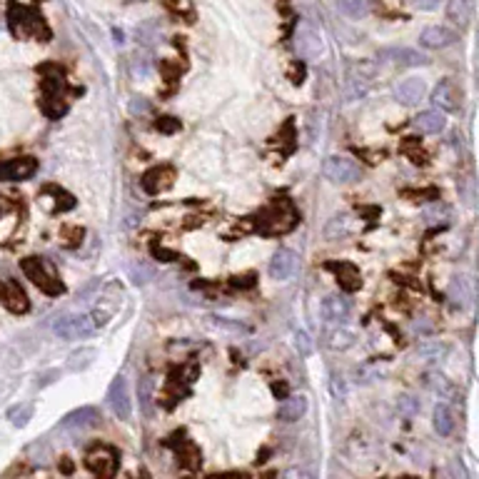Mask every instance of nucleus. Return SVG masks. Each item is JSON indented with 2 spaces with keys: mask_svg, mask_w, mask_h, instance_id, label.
I'll list each match as a JSON object with an SVG mask.
<instances>
[{
  "mask_svg": "<svg viewBox=\"0 0 479 479\" xmlns=\"http://www.w3.org/2000/svg\"><path fill=\"white\" fill-rule=\"evenodd\" d=\"M155 127L163 132H175V130H180V122L175 120V117H160V120L155 122Z\"/></svg>",
  "mask_w": 479,
  "mask_h": 479,
  "instance_id": "4c0bfd02",
  "label": "nucleus"
},
{
  "mask_svg": "<svg viewBox=\"0 0 479 479\" xmlns=\"http://www.w3.org/2000/svg\"><path fill=\"white\" fill-rule=\"evenodd\" d=\"M444 354H447V345L444 342H437V340H427V342H422L420 347H417V357L422 359H442Z\"/></svg>",
  "mask_w": 479,
  "mask_h": 479,
  "instance_id": "c85d7f7f",
  "label": "nucleus"
},
{
  "mask_svg": "<svg viewBox=\"0 0 479 479\" xmlns=\"http://www.w3.org/2000/svg\"><path fill=\"white\" fill-rule=\"evenodd\" d=\"M422 217H425V222H429V225H439V222H444L449 217V207L442 205V202H432L429 207H425Z\"/></svg>",
  "mask_w": 479,
  "mask_h": 479,
  "instance_id": "7c9ffc66",
  "label": "nucleus"
},
{
  "mask_svg": "<svg viewBox=\"0 0 479 479\" xmlns=\"http://www.w3.org/2000/svg\"><path fill=\"white\" fill-rule=\"evenodd\" d=\"M125 3H140V0H125Z\"/></svg>",
  "mask_w": 479,
  "mask_h": 479,
  "instance_id": "a19ab883",
  "label": "nucleus"
},
{
  "mask_svg": "<svg viewBox=\"0 0 479 479\" xmlns=\"http://www.w3.org/2000/svg\"><path fill=\"white\" fill-rule=\"evenodd\" d=\"M354 345V335L350 330H335L330 335V347L332 350H347Z\"/></svg>",
  "mask_w": 479,
  "mask_h": 479,
  "instance_id": "2f4dec72",
  "label": "nucleus"
},
{
  "mask_svg": "<svg viewBox=\"0 0 479 479\" xmlns=\"http://www.w3.org/2000/svg\"><path fill=\"white\" fill-rule=\"evenodd\" d=\"M425 93H427V85L425 80L420 78H407L395 85V98L402 105H417V103L425 100Z\"/></svg>",
  "mask_w": 479,
  "mask_h": 479,
  "instance_id": "ddd939ff",
  "label": "nucleus"
},
{
  "mask_svg": "<svg viewBox=\"0 0 479 479\" xmlns=\"http://www.w3.org/2000/svg\"><path fill=\"white\" fill-rule=\"evenodd\" d=\"M305 412H307V397L290 395V397H284V400L279 402L277 420H282V422H297L302 415H305Z\"/></svg>",
  "mask_w": 479,
  "mask_h": 479,
  "instance_id": "a211bd4d",
  "label": "nucleus"
},
{
  "mask_svg": "<svg viewBox=\"0 0 479 479\" xmlns=\"http://www.w3.org/2000/svg\"><path fill=\"white\" fill-rule=\"evenodd\" d=\"M350 310H352V302H350L345 295H327L325 302H322V315H325V320H330V322L345 320V317L350 315Z\"/></svg>",
  "mask_w": 479,
  "mask_h": 479,
  "instance_id": "f3484780",
  "label": "nucleus"
},
{
  "mask_svg": "<svg viewBox=\"0 0 479 479\" xmlns=\"http://www.w3.org/2000/svg\"><path fill=\"white\" fill-rule=\"evenodd\" d=\"M295 350L302 354V357H310L312 350H315V345H312L310 335L307 332H295Z\"/></svg>",
  "mask_w": 479,
  "mask_h": 479,
  "instance_id": "473e14b6",
  "label": "nucleus"
},
{
  "mask_svg": "<svg viewBox=\"0 0 479 479\" xmlns=\"http://www.w3.org/2000/svg\"><path fill=\"white\" fill-rule=\"evenodd\" d=\"M85 462H88V469L93 474H98V477H110V474H115V467H117V454L115 449L110 447H95L88 452V457H85Z\"/></svg>",
  "mask_w": 479,
  "mask_h": 479,
  "instance_id": "0eeeda50",
  "label": "nucleus"
},
{
  "mask_svg": "<svg viewBox=\"0 0 479 479\" xmlns=\"http://www.w3.org/2000/svg\"><path fill=\"white\" fill-rule=\"evenodd\" d=\"M8 420H11L13 427H25L28 422L33 420V405H28V402L13 405L11 410H8Z\"/></svg>",
  "mask_w": 479,
  "mask_h": 479,
  "instance_id": "c756f323",
  "label": "nucleus"
},
{
  "mask_svg": "<svg viewBox=\"0 0 479 479\" xmlns=\"http://www.w3.org/2000/svg\"><path fill=\"white\" fill-rule=\"evenodd\" d=\"M37 170V160L35 158H16V160H6L0 163V180L3 183H18V180H28L33 178Z\"/></svg>",
  "mask_w": 479,
  "mask_h": 479,
  "instance_id": "6e6552de",
  "label": "nucleus"
},
{
  "mask_svg": "<svg viewBox=\"0 0 479 479\" xmlns=\"http://www.w3.org/2000/svg\"><path fill=\"white\" fill-rule=\"evenodd\" d=\"M297 262H300L297 253H292V250H287V248H279L277 253L272 255V260H270V277L272 279L292 277L297 270Z\"/></svg>",
  "mask_w": 479,
  "mask_h": 479,
  "instance_id": "1a4fd4ad",
  "label": "nucleus"
},
{
  "mask_svg": "<svg viewBox=\"0 0 479 479\" xmlns=\"http://www.w3.org/2000/svg\"><path fill=\"white\" fill-rule=\"evenodd\" d=\"M95 327H98V322H95L93 315H65L55 320L53 330L63 340H83L93 335Z\"/></svg>",
  "mask_w": 479,
  "mask_h": 479,
  "instance_id": "7ed1b4c3",
  "label": "nucleus"
},
{
  "mask_svg": "<svg viewBox=\"0 0 479 479\" xmlns=\"http://www.w3.org/2000/svg\"><path fill=\"white\" fill-rule=\"evenodd\" d=\"M415 127L425 135H437L447 127V117H444V110L434 108V110H422L420 115L415 117Z\"/></svg>",
  "mask_w": 479,
  "mask_h": 479,
  "instance_id": "dca6fc26",
  "label": "nucleus"
},
{
  "mask_svg": "<svg viewBox=\"0 0 479 479\" xmlns=\"http://www.w3.org/2000/svg\"><path fill=\"white\" fill-rule=\"evenodd\" d=\"M337 11L352 21H359L369 13V3L367 0H337Z\"/></svg>",
  "mask_w": 479,
  "mask_h": 479,
  "instance_id": "a878e982",
  "label": "nucleus"
},
{
  "mask_svg": "<svg viewBox=\"0 0 479 479\" xmlns=\"http://www.w3.org/2000/svg\"><path fill=\"white\" fill-rule=\"evenodd\" d=\"M379 55L385 60H395V63H400V65H407V68H417V65L427 63L425 55L412 50V47H392V50H382Z\"/></svg>",
  "mask_w": 479,
  "mask_h": 479,
  "instance_id": "aec40b11",
  "label": "nucleus"
},
{
  "mask_svg": "<svg viewBox=\"0 0 479 479\" xmlns=\"http://www.w3.org/2000/svg\"><path fill=\"white\" fill-rule=\"evenodd\" d=\"M98 422H100V412L95 410V407H80V410L70 412V415L60 422V427H63L65 432H83V429L95 427Z\"/></svg>",
  "mask_w": 479,
  "mask_h": 479,
  "instance_id": "9b49d317",
  "label": "nucleus"
},
{
  "mask_svg": "<svg viewBox=\"0 0 479 479\" xmlns=\"http://www.w3.org/2000/svg\"><path fill=\"white\" fill-rule=\"evenodd\" d=\"M0 300L6 302V307L13 312H28V307H30L28 295L21 290V284H16L13 279H6V282L0 284Z\"/></svg>",
  "mask_w": 479,
  "mask_h": 479,
  "instance_id": "2eb2a0df",
  "label": "nucleus"
},
{
  "mask_svg": "<svg viewBox=\"0 0 479 479\" xmlns=\"http://www.w3.org/2000/svg\"><path fill=\"white\" fill-rule=\"evenodd\" d=\"M130 112L132 115H145V112H150V103L145 100V98H132L130 100Z\"/></svg>",
  "mask_w": 479,
  "mask_h": 479,
  "instance_id": "e433bc0d",
  "label": "nucleus"
},
{
  "mask_svg": "<svg viewBox=\"0 0 479 479\" xmlns=\"http://www.w3.org/2000/svg\"><path fill=\"white\" fill-rule=\"evenodd\" d=\"M454 40H457V33L444 25H429L420 35V45L427 50H444V47L454 45Z\"/></svg>",
  "mask_w": 479,
  "mask_h": 479,
  "instance_id": "9d476101",
  "label": "nucleus"
},
{
  "mask_svg": "<svg viewBox=\"0 0 479 479\" xmlns=\"http://www.w3.org/2000/svg\"><path fill=\"white\" fill-rule=\"evenodd\" d=\"M295 50L302 60H320V55L325 53V42H322L320 33L305 25L295 35Z\"/></svg>",
  "mask_w": 479,
  "mask_h": 479,
  "instance_id": "423d86ee",
  "label": "nucleus"
},
{
  "mask_svg": "<svg viewBox=\"0 0 479 479\" xmlns=\"http://www.w3.org/2000/svg\"><path fill=\"white\" fill-rule=\"evenodd\" d=\"M352 235V217L350 215H335L325 225V237L327 240H345Z\"/></svg>",
  "mask_w": 479,
  "mask_h": 479,
  "instance_id": "4be33fe9",
  "label": "nucleus"
},
{
  "mask_svg": "<svg viewBox=\"0 0 479 479\" xmlns=\"http://www.w3.org/2000/svg\"><path fill=\"white\" fill-rule=\"evenodd\" d=\"M93 359H95V350L93 347H80V350H75V352L70 354L68 369H70V372H80V369L90 367V364H93Z\"/></svg>",
  "mask_w": 479,
  "mask_h": 479,
  "instance_id": "cd10ccee",
  "label": "nucleus"
},
{
  "mask_svg": "<svg viewBox=\"0 0 479 479\" xmlns=\"http://www.w3.org/2000/svg\"><path fill=\"white\" fill-rule=\"evenodd\" d=\"M21 267L23 272H25V277L30 279L35 287H40L42 292H47V295H60V292H63V282L55 277L53 267H50L45 260L25 258L21 262Z\"/></svg>",
  "mask_w": 479,
  "mask_h": 479,
  "instance_id": "f03ea898",
  "label": "nucleus"
},
{
  "mask_svg": "<svg viewBox=\"0 0 479 479\" xmlns=\"http://www.w3.org/2000/svg\"><path fill=\"white\" fill-rule=\"evenodd\" d=\"M297 225V212L290 202H272L267 210L258 215V230L262 235H287Z\"/></svg>",
  "mask_w": 479,
  "mask_h": 479,
  "instance_id": "f257e3e1",
  "label": "nucleus"
},
{
  "mask_svg": "<svg viewBox=\"0 0 479 479\" xmlns=\"http://www.w3.org/2000/svg\"><path fill=\"white\" fill-rule=\"evenodd\" d=\"M322 173H325L327 180L337 185H350V183H357L362 170L359 165L354 163L352 158H345V155H330L322 165Z\"/></svg>",
  "mask_w": 479,
  "mask_h": 479,
  "instance_id": "20e7f679",
  "label": "nucleus"
},
{
  "mask_svg": "<svg viewBox=\"0 0 479 479\" xmlns=\"http://www.w3.org/2000/svg\"><path fill=\"white\" fill-rule=\"evenodd\" d=\"M427 387H429V390H434V392H442V395H447L449 392V385L447 382H444V377L442 374H429V377H427Z\"/></svg>",
  "mask_w": 479,
  "mask_h": 479,
  "instance_id": "c9c22d12",
  "label": "nucleus"
},
{
  "mask_svg": "<svg viewBox=\"0 0 479 479\" xmlns=\"http://www.w3.org/2000/svg\"><path fill=\"white\" fill-rule=\"evenodd\" d=\"M175 173L170 168H153L148 173L142 175V190L148 192V195H160L165 190L173 185Z\"/></svg>",
  "mask_w": 479,
  "mask_h": 479,
  "instance_id": "4468645a",
  "label": "nucleus"
},
{
  "mask_svg": "<svg viewBox=\"0 0 479 479\" xmlns=\"http://www.w3.org/2000/svg\"><path fill=\"white\" fill-rule=\"evenodd\" d=\"M40 108L50 120H58V117H63L68 112V103H65V98L60 93H45Z\"/></svg>",
  "mask_w": 479,
  "mask_h": 479,
  "instance_id": "5701e85b",
  "label": "nucleus"
},
{
  "mask_svg": "<svg viewBox=\"0 0 479 479\" xmlns=\"http://www.w3.org/2000/svg\"><path fill=\"white\" fill-rule=\"evenodd\" d=\"M210 325L217 327V330H225V332H235V335H243L245 327L240 322H230V320H222V317H210Z\"/></svg>",
  "mask_w": 479,
  "mask_h": 479,
  "instance_id": "72a5a7b5",
  "label": "nucleus"
},
{
  "mask_svg": "<svg viewBox=\"0 0 479 479\" xmlns=\"http://www.w3.org/2000/svg\"><path fill=\"white\" fill-rule=\"evenodd\" d=\"M434 429H437L439 437H449L454 432V415L447 405L434 407Z\"/></svg>",
  "mask_w": 479,
  "mask_h": 479,
  "instance_id": "393cba45",
  "label": "nucleus"
},
{
  "mask_svg": "<svg viewBox=\"0 0 479 479\" xmlns=\"http://www.w3.org/2000/svg\"><path fill=\"white\" fill-rule=\"evenodd\" d=\"M449 300H452L454 307H459V310H464V307H469V302H472V287H469V279L467 277H454L452 282H449Z\"/></svg>",
  "mask_w": 479,
  "mask_h": 479,
  "instance_id": "412c9836",
  "label": "nucleus"
},
{
  "mask_svg": "<svg viewBox=\"0 0 479 479\" xmlns=\"http://www.w3.org/2000/svg\"><path fill=\"white\" fill-rule=\"evenodd\" d=\"M108 405H110L112 415L117 420L127 422L132 417V400H130V390H127V379L122 374H117L112 379L110 390H108Z\"/></svg>",
  "mask_w": 479,
  "mask_h": 479,
  "instance_id": "39448f33",
  "label": "nucleus"
},
{
  "mask_svg": "<svg viewBox=\"0 0 479 479\" xmlns=\"http://www.w3.org/2000/svg\"><path fill=\"white\" fill-rule=\"evenodd\" d=\"M447 18L454 23V25H467L469 0H447Z\"/></svg>",
  "mask_w": 479,
  "mask_h": 479,
  "instance_id": "bb28decb",
  "label": "nucleus"
},
{
  "mask_svg": "<svg viewBox=\"0 0 479 479\" xmlns=\"http://www.w3.org/2000/svg\"><path fill=\"white\" fill-rule=\"evenodd\" d=\"M153 392H155V382L150 377H142L137 382V397H140V412L145 417H153L155 415V407H153Z\"/></svg>",
  "mask_w": 479,
  "mask_h": 479,
  "instance_id": "b1692460",
  "label": "nucleus"
},
{
  "mask_svg": "<svg viewBox=\"0 0 479 479\" xmlns=\"http://www.w3.org/2000/svg\"><path fill=\"white\" fill-rule=\"evenodd\" d=\"M412 332H415V335H429V332H432V325H429V322H415V325H412Z\"/></svg>",
  "mask_w": 479,
  "mask_h": 479,
  "instance_id": "ea45409f",
  "label": "nucleus"
},
{
  "mask_svg": "<svg viewBox=\"0 0 479 479\" xmlns=\"http://www.w3.org/2000/svg\"><path fill=\"white\" fill-rule=\"evenodd\" d=\"M459 100H462V93H459V88L452 83V80H442V83L432 90V103L444 112L457 110Z\"/></svg>",
  "mask_w": 479,
  "mask_h": 479,
  "instance_id": "f8f14e48",
  "label": "nucleus"
},
{
  "mask_svg": "<svg viewBox=\"0 0 479 479\" xmlns=\"http://www.w3.org/2000/svg\"><path fill=\"white\" fill-rule=\"evenodd\" d=\"M330 270H335L340 287H342L345 292H354L362 287V275H359V270L354 267V265L340 262V265H330Z\"/></svg>",
  "mask_w": 479,
  "mask_h": 479,
  "instance_id": "6ab92c4d",
  "label": "nucleus"
},
{
  "mask_svg": "<svg viewBox=\"0 0 479 479\" xmlns=\"http://www.w3.org/2000/svg\"><path fill=\"white\" fill-rule=\"evenodd\" d=\"M397 407H400V412H402V415H405V417H415L417 412H420V402H417L415 397H410V395L400 397Z\"/></svg>",
  "mask_w": 479,
  "mask_h": 479,
  "instance_id": "f704fd0d",
  "label": "nucleus"
},
{
  "mask_svg": "<svg viewBox=\"0 0 479 479\" xmlns=\"http://www.w3.org/2000/svg\"><path fill=\"white\" fill-rule=\"evenodd\" d=\"M412 8H417V11H434V8H439V3L442 0H410Z\"/></svg>",
  "mask_w": 479,
  "mask_h": 479,
  "instance_id": "58836bf2",
  "label": "nucleus"
}]
</instances>
